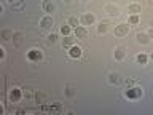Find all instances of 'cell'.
I'll return each mask as SVG.
<instances>
[{"label": "cell", "instance_id": "obj_25", "mask_svg": "<svg viewBox=\"0 0 153 115\" xmlns=\"http://www.w3.org/2000/svg\"><path fill=\"white\" fill-rule=\"evenodd\" d=\"M69 24H70V26H74V27H78L80 21H78V18L72 16V18H69Z\"/></svg>", "mask_w": 153, "mask_h": 115}, {"label": "cell", "instance_id": "obj_7", "mask_svg": "<svg viewBox=\"0 0 153 115\" xmlns=\"http://www.w3.org/2000/svg\"><path fill=\"white\" fill-rule=\"evenodd\" d=\"M108 83L110 85L121 83V75H120L118 72H110V74H108Z\"/></svg>", "mask_w": 153, "mask_h": 115}, {"label": "cell", "instance_id": "obj_5", "mask_svg": "<svg viewBox=\"0 0 153 115\" xmlns=\"http://www.w3.org/2000/svg\"><path fill=\"white\" fill-rule=\"evenodd\" d=\"M74 34H75L76 38H86L88 37V29L85 26H78V27L74 29Z\"/></svg>", "mask_w": 153, "mask_h": 115}, {"label": "cell", "instance_id": "obj_16", "mask_svg": "<svg viewBox=\"0 0 153 115\" xmlns=\"http://www.w3.org/2000/svg\"><path fill=\"white\" fill-rule=\"evenodd\" d=\"M140 5H137V3H131V5H128V11L129 13H132V14H139L140 13Z\"/></svg>", "mask_w": 153, "mask_h": 115}, {"label": "cell", "instance_id": "obj_29", "mask_svg": "<svg viewBox=\"0 0 153 115\" xmlns=\"http://www.w3.org/2000/svg\"><path fill=\"white\" fill-rule=\"evenodd\" d=\"M0 58H2V61L5 59V50L3 48H0Z\"/></svg>", "mask_w": 153, "mask_h": 115}, {"label": "cell", "instance_id": "obj_17", "mask_svg": "<svg viewBox=\"0 0 153 115\" xmlns=\"http://www.w3.org/2000/svg\"><path fill=\"white\" fill-rule=\"evenodd\" d=\"M13 43H14V46H19L22 43V32H16V34H13Z\"/></svg>", "mask_w": 153, "mask_h": 115}, {"label": "cell", "instance_id": "obj_9", "mask_svg": "<svg viewBox=\"0 0 153 115\" xmlns=\"http://www.w3.org/2000/svg\"><path fill=\"white\" fill-rule=\"evenodd\" d=\"M27 58L30 61H40L42 58H43V55H42L40 50H30V51L27 53Z\"/></svg>", "mask_w": 153, "mask_h": 115}, {"label": "cell", "instance_id": "obj_26", "mask_svg": "<svg viewBox=\"0 0 153 115\" xmlns=\"http://www.w3.org/2000/svg\"><path fill=\"white\" fill-rule=\"evenodd\" d=\"M10 37H13V32H10V31H2V38H3V40H10Z\"/></svg>", "mask_w": 153, "mask_h": 115}, {"label": "cell", "instance_id": "obj_6", "mask_svg": "<svg viewBox=\"0 0 153 115\" xmlns=\"http://www.w3.org/2000/svg\"><path fill=\"white\" fill-rule=\"evenodd\" d=\"M113 56L117 61H123L124 56H126V50H124V46H117L113 51Z\"/></svg>", "mask_w": 153, "mask_h": 115}, {"label": "cell", "instance_id": "obj_13", "mask_svg": "<svg viewBox=\"0 0 153 115\" xmlns=\"http://www.w3.org/2000/svg\"><path fill=\"white\" fill-rule=\"evenodd\" d=\"M64 93H65L67 96H70V98H72V96H75V94H76V86H75V85H72V83H67V85H65V88H64Z\"/></svg>", "mask_w": 153, "mask_h": 115}, {"label": "cell", "instance_id": "obj_33", "mask_svg": "<svg viewBox=\"0 0 153 115\" xmlns=\"http://www.w3.org/2000/svg\"><path fill=\"white\" fill-rule=\"evenodd\" d=\"M64 2H70V0H64Z\"/></svg>", "mask_w": 153, "mask_h": 115}, {"label": "cell", "instance_id": "obj_12", "mask_svg": "<svg viewBox=\"0 0 153 115\" xmlns=\"http://www.w3.org/2000/svg\"><path fill=\"white\" fill-rule=\"evenodd\" d=\"M33 99H35L37 104H45L46 102V96H45V93H42V91H35Z\"/></svg>", "mask_w": 153, "mask_h": 115}, {"label": "cell", "instance_id": "obj_24", "mask_svg": "<svg viewBox=\"0 0 153 115\" xmlns=\"http://www.w3.org/2000/svg\"><path fill=\"white\" fill-rule=\"evenodd\" d=\"M24 8V2L22 0H19V2L13 3V10H16V11H21V10Z\"/></svg>", "mask_w": 153, "mask_h": 115}, {"label": "cell", "instance_id": "obj_11", "mask_svg": "<svg viewBox=\"0 0 153 115\" xmlns=\"http://www.w3.org/2000/svg\"><path fill=\"white\" fill-rule=\"evenodd\" d=\"M96 21V18H94V14H91V13H86L83 14V18H81V22L85 24V26H91Z\"/></svg>", "mask_w": 153, "mask_h": 115}, {"label": "cell", "instance_id": "obj_14", "mask_svg": "<svg viewBox=\"0 0 153 115\" xmlns=\"http://www.w3.org/2000/svg\"><path fill=\"white\" fill-rule=\"evenodd\" d=\"M105 11H107L110 16H118L120 8L117 7V5H107V7H105Z\"/></svg>", "mask_w": 153, "mask_h": 115}, {"label": "cell", "instance_id": "obj_21", "mask_svg": "<svg viewBox=\"0 0 153 115\" xmlns=\"http://www.w3.org/2000/svg\"><path fill=\"white\" fill-rule=\"evenodd\" d=\"M45 110H50V112H61L62 107L59 104H51L50 107H45Z\"/></svg>", "mask_w": 153, "mask_h": 115}, {"label": "cell", "instance_id": "obj_10", "mask_svg": "<svg viewBox=\"0 0 153 115\" xmlns=\"http://www.w3.org/2000/svg\"><path fill=\"white\" fill-rule=\"evenodd\" d=\"M42 7H43V10H45V13H54V10H56L54 3H53L51 0H43Z\"/></svg>", "mask_w": 153, "mask_h": 115}, {"label": "cell", "instance_id": "obj_18", "mask_svg": "<svg viewBox=\"0 0 153 115\" xmlns=\"http://www.w3.org/2000/svg\"><path fill=\"white\" fill-rule=\"evenodd\" d=\"M72 45H74V38H72L70 35H67L62 38V46H65V48H70Z\"/></svg>", "mask_w": 153, "mask_h": 115}, {"label": "cell", "instance_id": "obj_8", "mask_svg": "<svg viewBox=\"0 0 153 115\" xmlns=\"http://www.w3.org/2000/svg\"><path fill=\"white\" fill-rule=\"evenodd\" d=\"M21 96H22V93L19 88H13L10 91V101H11V102H18V101L21 99Z\"/></svg>", "mask_w": 153, "mask_h": 115}, {"label": "cell", "instance_id": "obj_3", "mask_svg": "<svg viewBox=\"0 0 153 115\" xmlns=\"http://www.w3.org/2000/svg\"><path fill=\"white\" fill-rule=\"evenodd\" d=\"M81 55H83V50H81L80 46L72 45V46L69 48V56L74 58V59H78V58H81Z\"/></svg>", "mask_w": 153, "mask_h": 115}, {"label": "cell", "instance_id": "obj_22", "mask_svg": "<svg viewBox=\"0 0 153 115\" xmlns=\"http://www.w3.org/2000/svg\"><path fill=\"white\" fill-rule=\"evenodd\" d=\"M107 29H108V22H100L97 26V32L99 34H105V32H107Z\"/></svg>", "mask_w": 153, "mask_h": 115}, {"label": "cell", "instance_id": "obj_20", "mask_svg": "<svg viewBox=\"0 0 153 115\" xmlns=\"http://www.w3.org/2000/svg\"><path fill=\"white\" fill-rule=\"evenodd\" d=\"M136 61L139 62V64H147L148 56H147V55H143V53H140V55H137V56H136Z\"/></svg>", "mask_w": 153, "mask_h": 115}, {"label": "cell", "instance_id": "obj_35", "mask_svg": "<svg viewBox=\"0 0 153 115\" xmlns=\"http://www.w3.org/2000/svg\"><path fill=\"white\" fill-rule=\"evenodd\" d=\"M83 2H86V0H83Z\"/></svg>", "mask_w": 153, "mask_h": 115}, {"label": "cell", "instance_id": "obj_19", "mask_svg": "<svg viewBox=\"0 0 153 115\" xmlns=\"http://www.w3.org/2000/svg\"><path fill=\"white\" fill-rule=\"evenodd\" d=\"M70 31H72V29H70V24H62V26H61V34H62L64 37L70 35Z\"/></svg>", "mask_w": 153, "mask_h": 115}, {"label": "cell", "instance_id": "obj_36", "mask_svg": "<svg viewBox=\"0 0 153 115\" xmlns=\"http://www.w3.org/2000/svg\"><path fill=\"white\" fill-rule=\"evenodd\" d=\"M152 2H153V0H152Z\"/></svg>", "mask_w": 153, "mask_h": 115}, {"label": "cell", "instance_id": "obj_31", "mask_svg": "<svg viewBox=\"0 0 153 115\" xmlns=\"http://www.w3.org/2000/svg\"><path fill=\"white\" fill-rule=\"evenodd\" d=\"M148 37L153 38V29H150V31H148Z\"/></svg>", "mask_w": 153, "mask_h": 115}, {"label": "cell", "instance_id": "obj_30", "mask_svg": "<svg viewBox=\"0 0 153 115\" xmlns=\"http://www.w3.org/2000/svg\"><path fill=\"white\" fill-rule=\"evenodd\" d=\"M24 96H26V98H30V96H32V93H30V91H29V90H27V91H26V93H24Z\"/></svg>", "mask_w": 153, "mask_h": 115}, {"label": "cell", "instance_id": "obj_32", "mask_svg": "<svg viewBox=\"0 0 153 115\" xmlns=\"http://www.w3.org/2000/svg\"><path fill=\"white\" fill-rule=\"evenodd\" d=\"M150 59H152V61H153V51H152V53H150Z\"/></svg>", "mask_w": 153, "mask_h": 115}, {"label": "cell", "instance_id": "obj_28", "mask_svg": "<svg viewBox=\"0 0 153 115\" xmlns=\"http://www.w3.org/2000/svg\"><path fill=\"white\" fill-rule=\"evenodd\" d=\"M56 34H50V35H48V42H51V43H54L56 42Z\"/></svg>", "mask_w": 153, "mask_h": 115}, {"label": "cell", "instance_id": "obj_2", "mask_svg": "<svg viewBox=\"0 0 153 115\" xmlns=\"http://www.w3.org/2000/svg\"><path fill=\"white\" fill-rule=\"evenodd\" d=\"M128 32H129V26L128 24H118V26H115V35L117 37H124V35H128Z\"/></svg>", "mask_w": 153, "mask_h": 115}, {"label": "cell", "instance_id": "obj_23", "mask_svg": "<svg viewBox=\"0 0 153 115\" xmlns=\"http://www.w3.org/2000/svg\"><path fill=\"white\" fill-rule=\"evenodd\" d=\"M124 83H126V88H131V86L137 85V80L136 78H126V80H124Z\"/></svg>", "mask_w": 153, "mask_h": 115}, {"label": "cell", "instance_id": "obj_15", "mask_svg": "<svg viewBox=\"0 0 153 115\" xmlns=\"http://www.w3.org/2000/svg\"><path fill=\"white\" fill-rule=\"evenodd\" d=\"M136 38H137L139 43H142V45H147V43L150 42V37H148V34H142V32H139L137 35H136Z\"/></svg>", "mask_w": 153, "mask_h": 115}, {"label": "cell", "instance_id": "obj_27", "mask_svg": "<svg viewBox=\"0 0 153 115\" xmlns=\"http://www.w3.org/2000/svg\"><path fill=\"white\" fill-rule=\"evenodd\" d=\"M129 22H131V24H137L139 22V14H131V16H129Z\"/></svg>", "mask_w": 153, "mask_h": 115}, {"label": "cell", "instance_id": "obj_34", "mask_svg": "<svg viewBox=\"0 0 153 115\" xmlns=\"http://www.w3.org/2000/svg\"><path fill=\"white\" fill-rule=\"evenodd\" d=\"M10 2H14V0H10Z\"/></svg>", "mask_w": 153, "mask_h": 115}, {"label": "cell", "instance_id": "obj_1", "mask_svg": "<svg viewBox=\"0 0 153 115\" xmlns=\"http://www.w3.org/2000/svg\"><path fill=\"white\" fill-rule=\"evenodd\" d=\"M142 94H143V91L140 86H131V88H128L124 91V96L128 99H139V98H142Z\"/></svg>", "mask_w": 153, "mask_h": 115}, {"label": "cell", "instance_id": "obj_4", "mask_svg": "<svg viewBox=\"0 0 153 115\" xmlns=\"http://www.w3.org/2000/svg\"><path fill=\"white\" fill-rule=\"evenodd\" d=\"M53 24H54V21H53V18L50 16V14H48V16H43L40 19V27L42 29H51Z\"/></svg>", "mask_w": 153, "mask_h": 115}]
</instances>
